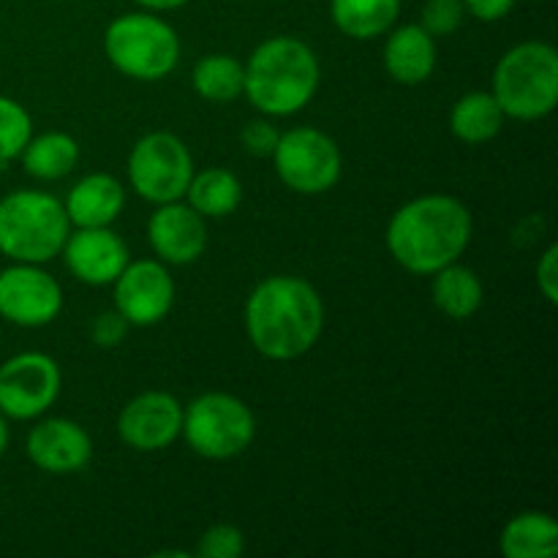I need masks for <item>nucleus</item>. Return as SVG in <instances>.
<instances>
[{
  "mask_svg": "<svg viewBox=\"0 0 558 558\" xmlns=\"http://www.w3.org/2000/svg\"><path fill=\"white\" fill-rule=\"evenodd\" d=\"M20 158L31 178L60 180L74 172L80 161V145L65 131H47L41 136H31Z\"/></svg>",
  "mask_w": 558,
  "mask_h": 558,
  "instance_id": "24",
  "label": "nucleus"
},
{
  "mask_svg": "<svg viewBox=\"0 0 558 558\" xmlns=\"http://www.w3.org/2000/svg\"><path fill=\"white\" fill-rule=\"evenodd\" d=\"M245 554V537L232 523H216L207 529L196 545L199 558H240Z\"/></svg>",
  "mask_w": 558,
  "mask_h": 558,
  "instance_id": "28",
  "label": "nucleus"
},
{
  "mask_svg": "<svg viewBox=\"0 0 558 558\" xmlns=\"http://www.w3.org/2000/svg\"><path fill=\"white\" fill-rule=\"evenodd\" d=\"M33 136V120L20 101L0 96V163L22 156Z\"/></svg>",
  "mask_w": 558,
  "mask_h": 558,
  "instance_id": "26",
  "label": "nucleus"
},
{
  "mask_svg": "<svg viewBox=\"0 0 558 558\" xmlns=\"http://www.w3.org/2000/svg\"><path fill=\"white\" fill-rule=\"evenodd\" d=\"M71 227H112L125 207V191L107 172L85 174L63 202Z\"/></svg>",
  "mask_w": 558,
  "mask_h": 558,
  "instance_id": "17",
  "label": "nucleus"
},
{
  "mask_svg": "<svg viewBox=\"0 0 558 558\" xmlns=\"http://www.w3.org/2000/svg\"><path fill=\"white\" fill-rule=\"evenodd\" d=\"M325 330V303L308 281L272 276L256 283L245 303V332L262 357L289 363L319 341Z\"/></svg>",
  "mask_w": 558,
  "mask_h": 558,
  "instance_id": "1",
  "label": "nucleus"
},
{
  "mask_svg": "<svg viewBox=\"0 0 558 558\" xmlns=\"http://www.w3.org/2000/svg\"><path fill=\"white\" fill-rule=\"evenodd\" d=\"M401 14V0H330L332 25L349 38L385 36Z\"/></svg>",
  "mask_w": 558,
  "mask_h": 558,
  "instance_id": "20",
  "label": "nucleus"
},
{
  "mask_svg": "<svg viewBox=\"0 0 558 558\" xmlns=\"http://www.w3.org/2000/svg\"><path fill=\"white\" fill-rule=\"evenodd\" d=\"M5 414L0 412V456L5 452V447H9V423H5Z\"/></svg>",
  "mask_w": 558,
  "mask_h": 558,
  "instance_id": "34",
  "label": "nucleus"
},
{
  "mask_svg": "<svg viewBox=\"0 0 558 558\" xmlns=\"http://www.w3.org/2000/svg\"><path fill=\"white\" fill-rule=\"evenodd\" d=\"M104 52L120 74L156 82L178 69L180 38L167 20L140 11L109 22L104 33Z\"/></svg>",
  "mask_w": 558,
  "mask_h": 558,
  "instance_id": "6",
  "label": "nucleus"
},
{
  "mask_svg": "<svg viewBox=\"0 0 558 558\" xmlns=\"http://www.w3.org/2000/svg\"><path fill=\"white\" fill-rule=\"evenodd\" d=\"M463 16H466L463 0H425L417 25L434 38L452 36L463 25Z\"/></svg>",
  "mask_w": 558,
  "mask_h": 558,
  "instance_id": "27",
  "label": "nucleus"
},
{
  "mask_svg": "<svg viewBox=\"0 0 558 558\" xmlns=\"http://www.w3.org/2000/svg\"><path fill=\"white\" fill-rule=\"evenodd\" d=\"M140 5H145V9L150 11H172V9H180V5H185L189 0H136Z\"/></svg>",
  "mask_w": 558,
  "mask_h": 558,
  "instance_id": "33",
  "label": "nucleus"
},
{
  "mask_svg": "<svg viewBox=\"0 0 558 558\" xmlns=\"http://www.w3.org/2000/svg\"><path fill=\"white\" fill-rule=\"evenodd\" d=\"M494 98L515 120H543L558 104V52L545 41L507 49L494 71Z\"/></svg>",
  "mask_w": 558,
  "mask_h": 558,
  "instance_id": "5",
  "label": "nucleus"
},
{
  "mask_svg": "<svg viewBox=\"0 0 558 558\" xmlns=\"http://www.w3.org/2000/svg\"><path fill=\"white\" fill-rule=\"evenodd\" d=\"M499 548L507 558H554L558 554V523L548 512H521L501 529Z\"/></svg>",
  "mask_w": 558,
  "mask_h": 558,
  "instance_id": "19",
  "label": "nucleus"
},
{
  "mask_svg": "<svg viewBox=\"0 0 558 558\" xmlns=\"http://www.w3.org/2000/svg\"><path fill=\"white\" fill-rule=\"evenodd\" d=\"M436 38L420 25H401L387 36L385 69L401 85H423L436 71Z\"/></svg>",
  "mask_w": 558,
  "mask_h": 558,
  "instance_id": "18",
  "label": "nucleus"
},
{
  "mask_svg": "<svg viewBox=\"0 0 558 558\" xmlns=\"http://www.w3.org/2000/svg\"><path fill=\"white\" fill-rule=\"evenodd\" d=\"M191 450L207 461L243 456L256 436L254 412L229 392H205L183 409V430Z\"/></svg>",
  "mask_w": 558,
  "mask_h": 558,
  "instance_id": "7",
  "label": "nucleus"
},
{
  "mask_svg": "<svg viewBox=\"0 0 558 558\" xmlns=\"http://www.w3.org/2000/svg\"><path fill=\"white\" fill-rule=\"evenodd\" d=\"M60 254L71 276L87 287H107L129 265V245L109 227H76Z\"/></svg>",
  "mask_w": 558,
  "mask_h": 558,
  "instance_id": "14",
  "label": "nucleus"
},
{
  "mask_svg": "<svg viewBox=\"0 0 558 558\" xmlns=\"http://www.w3.org/2000/svg\"><path fill=\"white\" fill-rule=\"evenodd\" d=\"M112 287L114 311L134 327L158 325L174 305V281L163 262H129Z\"/></svg>",
  "mask_w": 558,
  "mask_h": 558,
  "instance_id": "12",
  "label": "nucleus"
},
{
  "mask_svg": "<svg viewBox=\"0 0 558 558\" xmlns=\"http://www.w3.org/2000/svg\"><path fill=\"white\" fill-rule=\"evenodd\" d=\"M319 58L305 41L276 36L262 41L245 63L243 96L267 118H289L314 101Z\"/></svg>",
  "mask_w": 558,
  "mask_h": 558,
  "instance_id": "3",
  "label": "nucleus"
},
{
  "mask_svg": "<svg viewBox=\"0 0 558 558\" xmlns=\"http://www.w3.org/2000/svg\"><path fill=\"white\" fill-rule=\"evenodd\" d=\"M537 287L548 303H556L558 300V248L556 245H548V248H545V254L539 256Z\"/></svg>",
  "mask_w": 558,
  "mask_h": 558,
  "instance_id": "31",
  "label": "nucleus"
},
{
  "mask_svg": "<svg viewBox=\"0 0 558 558\" xmlns=\"http://www.w3.org/2000/svg\"><path fill=\"white\" fill-rule=\"evenodd\" d=\"M71 221L58 196L14 191L0 199V254L11 262L44 265L63 251Z\"/></svg>",
  "mask_w": 558,
  "mask_h": 558,
  "instance_id": "4",
  "label": "nucleus"
},
{
  "mask_svg": "<svg viewBox=\"0 0 558 558\" xmlns=\"http://www.w3.org/2000/svg\"><path fill=\"white\" fill-rule=\"evenodd\" d=\"M147 238L158 259L167 265H191L207 248V223L199 213L183 202L158 205L147 221Z\"/></svg>",
  "mask_w": 558,
  "mask_h": 558,
  "instance_id": "16",
  "label": "nucleus"
},
{
  "mask_svg": "<svg viewBox=\"0 0 558 558\" xmlns=\"http://www.w3.org/2000/svg\"><path fill=\"white\" fill-rule=\"evenodd\" d=\"M278 136H281V131H278L267 118L248 120V123L243 125V131H240V142H243L245 150L254 153V156H272V150H276L278 145Z\"/></svg>",
  "mask_w": 558,
  "mask_h": 558,
  "instance_id": "29",
  "label": "nucleus"
},
{
  "mask_svg": "<svg viewBox=\"0 0 558 558\" xmlns=\"http://www.w3.org/2000/svg\"><path fill=\"white\" fill-rule=\"evenodd\" d=\"M512 5H515V0H463L466 14H472L480 22L505 20L512 11Z\"/></svg>",
  "mask_w": 558,
  "mask_h": 558,
  "instance_id": "32",
  "label": "nucleus"
},
{
  "mask_svg": "<svg viewBox=\"0 0 558 558\" xmlns=\"http://www.w3.org/2000/svg\"><path fill=\"white\" fill-rule=\"evenodd\" d=\"M272 161H276L281 183L305 196L330 191L341 180L343 169V158L336 142L325 131L308 129V125H300V129L278 136Z\"/></svg>",
  "mask_w": 558,
  "mask_h": 558,
  "instance_id": "9",
  "label": "nucleus"
},
{
  "mask_svg": "<svg viewBox=\"0 0 558 558\" xmlns=\"http://www.w3.org/2000/svg\"><path fill=\"white\" fill-rule=\"evenodd\" d=\"M183 430V403L161 390L131 398L118 417V434L131 450L156 452L172 445Z\"/></svg>",
  "mask_w": 558,
  "mask_h": 558,
  "instance_id": "13",
  "label": "nucleus"
},
{
  "mask_svg": "<svg viewBox=\"0 0 558 558\" xmlns=\"http://www.w3.org/2000/svg\"><path fill=\"white\" fill-rule=\"evenodd\" d=\"M63 311V289L38 265L14 262L0 270V316L16 327H44Z\"/></svg>",
  "mask_w": 558,
  "mask_h": 558,
  "instance_id": "11",
  "label": "nucleus"
},
{
  "mask_svg": "<svg viewBox=\"0 0 558 558\" xmlns=\"http://www.w3.org/2000/svg\"><path fill=\"white\" fill-rule=\"evenodd\" d=\"M63 387L58 363L44 352H22L0 365V412L11 420H36L54 407Z\"/></svg>",
  "mask_w": 558,
  "mask_h": 558,
  "instance_id": "10",
  "label": "nucleus"
},
{
  "mask_svg": "<svg viewBox=\"0 0 558 558\" xmlns=\"http://www.w3.org/2000/svg\"><path fill=\"white\" fill-rule=\"evenodd\" d=\"M507 114L501 112L494 93L472 90L463 93L450 109V131L466 145H483L499 136Z\"/></svg>",
  "mask_w": 558,
  "mask_h": 558,
  "instance_id": "21",
  "label": "nucleus"
},
{
  "mask_svg": "<svg viewBox=\"0 0 558 558\" xmlns=\"http://www.w3.org/2000/svg\"><path fill=\"white\" fill-rule=\"evenodd\" d=\"M191 82L205 101L229 104L243 96L245 65L234 60L232 54H205V58L196 60Z\"/></svg>",
  "mask_w": 558,
  "mask_h": 558,
  "instance_id": "25",
  "label": "nucleus"
},
{
  "mask_svg": "<svg viewBox=\"0 0 558 558\" xmlns=\"http://www.w3.org/2000/svg\"><path fill=\"white\" fill-rule=\"evenodd\" d=\"M194 178V158L180 136L153 131L142 136L129 156V183L142 199L167 205L185 196Z\"/></svg>",
  "mask_w": 558,
  "mask_h": 558,
  "instance_id": "8",
  "label": "nucleus"
},
{
  "mask_svg": "<svg viewBox=\"0 0 558 558\" xmlns=\"http://www.w3.org/2000/svg\"><path fill=\"white\" fill-rule=\"evenodd\" d=\"M430 294H434L436 308H439L447 319L461 322L477 314L480 305H483V281H480L474 270L452 262V265L434 272Z\"/></svg>",
  "mask_w": 558,
  "mask_h": 558,
  "instance_id": "22",
  "label": "nucleus"
},
{
  "mask_svg": "<svg viewBox=\"0 0 558 558\" xmlns=\"http://www.w3.org/2000/svg\"><path fill=\"white\" fill-rule=\"evenodd\" d=\"M129 327L131 325L118 314V311H109V314H101L93 319L90 336L98 347H118L125 338V332H129Z\"/></svg>",
  "mask_w": 558,
  "mask_h": 558,
  "instance_id": "30",
  "label": "nucleus"
},
{
  "mask_svg": "<svg viewBox=\"0 0 558 558\" xmlns=\"http://www.w3.org/2000/svg\"><path fill=\"white\" fill-rule=\"evenodd\" d=\"M25 452L47 474H74L90 463L93 439L80 423L65 417L41 420L27 434Z\"/></svg>",
  "mask_w": 558,
  "mask_h": 558,
  "instance_id": "15",
  "label": "nucleus"
},
{
  "mask_svg": "<svg viewBox=\"0 0 558 558\" xmlns=\"http://www.w3.org/2000/svg\"><path fill=\"white\" fill-rule=\"evenodd\" d=\"M387 248L403 270L434 276L452 265L472 243V213L461 199L428 194L398 207L387 223Z\"/></svg>",
  "mask_w": 558,
  "mask_h": 558,
  "instance_id": "2",
  "label": "nucleus"
},
{
  "mask_svg": "<svg viewBox=\"0 0 558 558\" xmlns=\"http://www.w3.org/2000/svg\"><path fill=\"white\" fill-rule=\"evenodd\" d=\"M185 196L202 218H227L243 202V185H240L238 174H232L229 169L210 167L194 172Z\"/></svg>",
  "mask_w": 558,
  "mask_h": 558,
  "instance_id": "23",
  "label": "nucleus"
}]
</instances>
